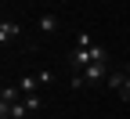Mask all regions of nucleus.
I'll list each match as a JSON object with an SVG mask.
<instances>
[{"label": "nucleus", "instance_id": "obj_11", "mask_svg": "<svg viewBox=\"0 0 130 119\" xmlns=\"http://www.w3.org/2000/svg\"><path fill=\"white\" fill-rule=\"evenodd\" d=\"M61 4H69V0H61Z\"/></svg>", "mask_w": 130, "mask_h": 119}, {"label": "nucleus", "instance_id": "obj_3", "mask_svg": "<svg viewBox=\"0 0 130 119\" xmlns=\"http://www.w3.org/2000/svg\"><path fill=\"white\" fill-rule=\"evenodd\" d=\"M79 76H83V83L98 87V83H105V79H108V61H90V65H87V69L79 72Z\"/></svg>", "mask_w": 130, "mask_h": 119}, {"label": "nucleus", "instance_id": "obj_1", "mask_svg": "<svg viewBox=\"0 0 130 119\" xmlns=\"http://www.w3.org/2000/svg\"><path fill=\"white\" fill-rule=\"evenodd\" d=\"M90 61H108V50L101 43H94L87 32H76V40H72V50H69V65L76 72H83Z\"/></svg>", "mask_w": 130, "mask_h": 119}, {"label": "nucleus", "instance_id": "obj_5", "mask_svg": "<svg viewBox=\"0 0 130 119\" xmlns=\"http://www.w3.org/2000/svg\"><path fill=\"white\" fill-rule=\"evenodd\" d=\"M18 32H22L18 22H14V18H4V22H0V43H4V47L14 43V40H18Z\"/></svg>", "mask_w": 130, "mask_h": 119}, {"label": "nucleus", "instance_id": "obj_2", "mask_svg": "<svg viewBox=\"0 0 130 119\" xmlns=\"http://www.w3.org/2000/svg\"><path fill=\"white\" fill-rule=\"evenodd\" d=\"M105 87H108V90H116L123 101H130V72H126V69H116V72H108Z\"/></svg>", "mask_w": 130, "mask_h": 119}, {"label": "nucleus", "instance_id": "obj_9", "mask_svg": "<svg viewBox=\"0 0 130 119\" xmlns=\"http://www.w3.org/2000/svg\"><path fill=\"white\" fill-rule=\"evenodd\" d=\"M22 101H25L29 112H40V108H43V97H40V94H22Z\"/></svg>", "mask_w": 130, "mask_h": 119}, {"label": "nucleus", "instance_id": "obj_7", "mask_svg": "<svg viewBox=\"0 0 130 119\" xmlns=\"http://www.w3.org/2000/svg\"><path fill=\"white\" fill-rule=\"evenodd\" d=\"M36 87H40V76H22L18 79V90L22 94H36Z\"/></svg>", "mask_w": 130, "mask_h": 119}, {"label": "nucleus", "instance_id": "obj_10", "mask_svg": "<svg viewBox=\"0 0 130 119\" xmlns=\"http://www.w3.org/2000/svg\"><path fill=\"white\" fill-rule=\"evenodd\" d=\"M123 69H126V72H130V65H123Z\"/></svg>", "mask_w": 130, "mask_h": 119}, {"label": "nucleus", "instance_id": "obj_8", "mask_svg": "<svg viewBox=\"0 0 130 119\" xmlns=\"http://www.w3.org/2000/svg\"><path fill=\"white\" fill-rule=\"evenodd\" d=\"M61 25V18H58V14H43V18H40V32H54Z\"/></svg>", "mask_w": 130, "mask_h": 119}, {"label": "nucleus", "instance_id": "obj_4", "mask_svg": "<svg viewBox=\"0 0 130 119\" xmlns=\"http://www.w3.org/2000/svg\"><path fill=\"white\" fill-rule=\"evenodd\" d=\"M18 101H22L18 83H4V90H0V108H11V105H18Z\"/></svg>", "mask_w": 130, "mask_h": 119}, {"label": "nucleus", "instance_id": "obj_6", "mask_svg": "<svg viewBox=\"0 0 130 119\" xmlns=\"http://www.w3.org/2000/svg\"><path fill=\"white\" fill-rule=\"evenodd\" d=\"M0 115L4 119H25L29 108H25V101H18V105H11V108H0Z\"/></svg>", "mask_w": 130, "mask_h": 119}]
</instances>
